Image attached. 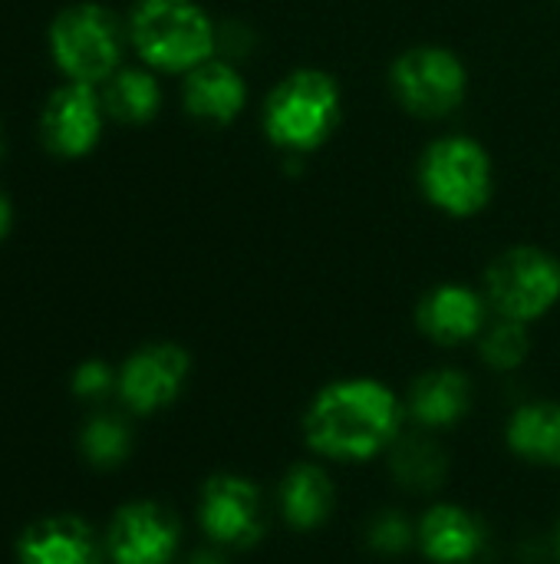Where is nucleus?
<instances>
[{
    "instance_id": "nucleus-1",
    "label": "nucleus",
    "mask_w": 560,
    "mask_h": 564,
    "mask_svg": "<svg viewBox=\"0 0 560 564\" xmlns=\"http://www.w3.org/2000/svg\"><path fill=\"white\" fill-rule=\"evenodd\" d=\"M406 426V406L393 387L373 377L333 380L314 393L300 433L317 459L370 463L386 456Z\"/></svg>"
},
{
    "instance_id": "nucleus-2",
    "label": "nucleus",
    "mask_w": 560,
    "mask_h": 564,
    "mask_svg": "<svg viewBox=\"0 0 560 564\" xmlns=\"http://www.w3.org/2000/svg\"><path fill=\"white\" fill-rule=\"evenodd\" d=\"M135 53L162 73H191L218 50V26L195 0H139L129 17Z\"/></svg>"
},
{
    "instance_id": "nucleus-3",
    "label": "nucleus",
    "mask_w": 560,
    "mask_h": 564,
    "mask_svg": "<svg viewBox=\"0 0 560 564\" xmlns=\"http://www.w3.org/2000/svg\"><path fill=\"white\" fill-rule=\"evenodd\" d=\"M343 116L340 83L323 69H297L284 76L264 106L267 139L294 155L320 149Z\"/></svg>"
},
{
    "instance_id": "nucleus-4",
    "label": "nucleus",
    "mask_w": 560,
    "mask_h": 564,
    "mask_svg": "<svg viewBox=\"0 0 560 564\" xmlns=\"http://www.w3.org/2000/svg\"><path fill=\"white\" fill-rule=\"evenodd\" d=\"M122 23L102 3H73L50 23V53L73 83H106L122 63Z\"/></svg>"
},
{
    "instance_id": "nucleus-5",
    "label": "nucleus",
    "mask_w": 560,
    "mask_h": 564,
    "mask_svg": "<svg viewBox=\"0 0 560 564\" xmlns=\"http://www.w3.org/2000/svg\"><path fill=\"white\" fill-rule=\"evenodd\" d=\"M419 185L426 198L452 218H472L492 202L495 169L485 152L469 135L436 139L419 165Z\"/></svg>"
},
{
    "instance_id": "nucleus-6",
    "label": "nucleus",
    "mask_w": 560,
    "mask_h": 564,
    "mask_svg": "<svg viewBox=\"0 0 560 564\" xmlns=\"http://www.w3.org/2000/svg\"><path fill=\"white\" fill-rule=\"evenodd\" d=\"M485 301L498 317L541 321L560 301V261L545 248H508L485 271Z\"/></svg>"
},
{
    "instance_id": "nucleus-7",
    "label": "nucleus",
    "mask_w": 560,
    "mask_h": 564,
    "mask_svg": "<svg viewBox=\"0 0 560 564\" xmlns=\"http://www.w3.org/2000/svg\"><path fill=\"white\" fill-rule=\"evenodd\" d=\"M195 519L201 535L224 552H251L271 529L264 489L241 473L208 476L198 489Z\"/></svg>"
},
{
    "instance_id": "nucleus-8",
    "label": "nucleus",
    "mask_w": 560,
    "mask_h": 564,
    "mask_svg": "<svg viewBox=\"0 0 560 564\" xmlns=\"http://www.w3.org/2000/svg\"><path fill=\"white\" fill-rule=\"evenodd\" d=\"M389 83L403 109L422 119H442L462 106L469 69L446 46H413L393 63Z\"/></svg>"
},
{
    "instance_id": "nucleus-9",
    "label": "nucleus",
    "mask_w": 560,
    "mask_h": 564,
    "mask_svg": "<svg viewBox=\"0 0 560 564\" xmlns=\"http://www.w3.org/2000/svg\"><path fill=\"white\" fill-rule=\"evenodd\" d=\"M102 542L112 564H175L182 519L155 499H132L112 512Z\"/></svg>"
},
{
    "instance_id": "nucleus-10",
    "label": "nucleus",
    "mask_w": 560,
    "mask_h": 564,
    "mask_svg": "<svg viewBox=\"0 0 560 564\" xmlns=\"http://www.w3.org/2000/svg\"><path fill=\"white\" fill-rule=\"evenodd\" d=\"M188 373H191V357L185 347L168 340L145 344L125 357L116 393L132 416H155L182 397Z\"/></svg>"
},
{
    "instance_id": "nucleus-11",
    "label": "nucleus",
    "mask_w": 560,
    "mask_h": 564,
    "mask_svg": "<svg viewBox=\"0 0 560 564\" xmlns=\"http://www.w3.org/2000/svg\"><path fill=\"white\" fill-rule=\"evenodd\" d=\"M416 549L429 564H485L492 529L462 502H432L416 522Z\"/></svg>"
},
{
    "instance_id": "nucleus-12",
    "label": "nucleus",
    "mask_w": 560,
    "mask_h": 564,
    "mask_svg": "<svg viewBox=\"0 0 560 564\" xmlns=\"http://www.w3.org/2000/svg\"><path fill=\"white\" fill-rule=\"evenodd\" d=\"M102 96L89 83H66L59 86L40 116V135L46 149L59 159H83L99 145L102 135Z\"/></svg>"
},
{
    "instance_id": "nucleus-13",
    "label": "nucleus",
    "mask_w": 560,
    "mask_h": 564,
    "mask_svg": "<svg viewBox=\"0 0 560 564\" xmlns=\"http://www.w3.org/2000/svg\"><path fill=\"white\" fill-rule=\"evenodd\" d=\"M20 564H102L106 542L79 516L56 512L30 522L17 539Z\"/></svg>"
},
{
    "instance_id": "nucleus-14",
    "label": "nucleus",
    "mask_w": 560,
    "mask_h": 564,
    "mask_svg": "<svg viewBox=\"0 0 560 564\" xmlns=\"http://www.w3.org/2000/svg\"><path fill=\"white\" fill-rule=\"evenodd\" d=\"M488 301L469 284H436L416 307V327L439 347L479 340L488 327Z\"/></svg>"
},
{
    "instance_id": "nucleus-15",
    "label": "nucleus",
    "mask_w": 560,
    "mask_h": 564,
    "mask_svg": "<svg viewBox=\"0 0 560 564\" xmlns=\"http://www.w3.org/2000/svg\"><path fill=\"white\" fill-rule=\"evenodd\" d=\"M403 406H406V420L416 430H429V433L455 430L459 423L469 420L475 406L472 377L455 367H432L409 383Z\"/></svg>"
},
{
    "instance_id": "nucleus-16",
    "label": "nucleus",
    "mask_w": 560,
    "mask_h": 564,
    "mask_svg": "<svg viewBox=\"0 0 560 564\" xmlns=\"http://www.w3.org/2000/svg\"><path fill=\"white\" fill-rule=\"evenodd\" d=\"M337 482L327 473V466L314 459L290 463L274 489L277 516L294 532H317L323 529L337 512Z\"/></svg>"
},
{
    "instance_id": "nucleus-17",
    "label": "nucleus",
    "mask_w": 560,
    "mask_h": 564,
    "mask_svg": "<svg viewBox=\"0 0 560 564\" xmlns=\"http://www.w3.org/2000/svg\"><path fill=\"white\" fill-rule=\"evenodd\" d=\"M386 469L389 479L409 492V496H436L446 489L449 476H452V456L449 449L439 443L436 433L429 430H403L396 436V443L386 449Z\"/></svg>"
},
{
    "instance_id": "nucleus-18",
    "label": "nucleus",
    "mask_w": 560,
    "mask_h": 564,
    "mask_svg": "<svg viewBox=\"0 0 560 564\" xmlns=\"http://www.w3.org/2000/svg\"><path fill=\"white\" fill-rule=\"evenodd\" d=\"M185 109L195 119L228 126L241 116L248 102V86L231 59H205L185 76Z\"/></svg>"
},
{
    "instance_id": "nucleus-19",
    "label": "nucleus",
    "mask_w": 560,
    "mask_h": 564,
    "mask_svg": "<svg viewBox=\"0 0 560 564\" xmlns=\"http://www.w3.org/2000/svg\"><path fill=\"white\" fill-rule=\"evenodd\" d=\"M505 446L528 466L560 469V400H525L505 423Z\"/></svg>"
},
{
    "instance_id": "nucleus-20",
    "label": "nucleus",
    "mask_w": 560,
    "mask_h": 564,
    "mask_svg": "<svg viewBox=\"0 0 560 564\" xmlns=\"http://www.w3.org/2000/svg\"><path fill=\"white\" fill-rule=\"evenodd\" d=\"M102 106H106V116H112L116 122L142 126L158 116L162 86L149 69H116L106 79Z\"/></svg>"
},
{
    "instance_id": "nucleus-21",
    "label": "nucleus",
    "mask_w": 560,
    "mask_h": 564,
    "mask_svg": "<svg viewBox=\"0 0 560 564\" xmlns=\"http://www.w3.org/2000/svg\"><path fill=\"white\" fill-rule=\"evenodd\" d=\"M132 430L116 413H92L79 430V456L92 469H119L132 456Z\"/></svg>"
},
{
    "instance_id": "nucleus-22",
    "label": "nucleus",
    "mask_w": 560,
    "mask_h": 564,
    "mask_svg": "<svg viewBox=\"0 0 560 564\" xmlns=\"http://www.w3.org/2000/svg\"><path fill=\"white\" fill-rule=\"evenodd\" d=\"M479 357L488 370H498V373H512V370L525 367V360L531 357L528 324L508 321V317L488 321V327L479 337Z\"/></svg>"
},
{
    "instance_id": "nucleus-23",
    "label": "nucleus",
    "mask_w": 560,
    "mask_h": 564,
    "mask_svg": "<svg viewBox=\"0 0 560 564\" xmlns=\"http://www.w3.org/2000/svg\"><path fill=\"white\" fill-rule=\"evenodd\" d=\"M363 542L376 558H403L416 549V522L396 506L380 509L366 519Z\"/></svg>"
},
{
    "instance_id": "nucleus-24",
    "label": "nucleus",
    "mask_w": 560,
    "mask_h": 564,
    "mask_svg": "<svg viewBox=\"0 0 560 564\" xmlns=\"http://www.w3.org/2000/svg\"><path fill=\"white\" fill-rule=\"evenodd\" d=\"M116 387H119V373H116L106 360H83V364L73 370V380H69V390H73L79 400H86V403L106 400Z\"/></svg>"
},
{
    "instance_id": "nucleus-25",
    "label": "nucleus",
    "mask_w": 560,
    "mask_h": 564,
    "mask_svg": "<svg viewBox=\"0 0 560 564\" xmlns=\"http://www.w3.org/2000/svg\"><path fill=\"white\" fill-rule=\"evenodd\" d=\"M558 562L554 555V535L545 539V535H525L518 542V564H548Z\"/></svg>"
},
{
    "instance_id": "nucleus-26",
    "label": "nucleus",
    "mask_w": 560,
    "mask_h": 564,
    "mask_svg": "<svg viewBox=\"0 0 560 564\" xmlns=\"http://www.w3.org/2000/svg\"><path fill=\"white\" fill-rule=\"evenodd\" d=\"M175 564H231V558H228V552L224 549H218V545H201V549H191L185 558H178Z\"/></svg>"
},
{
    "instance_id": "nucleus-27",
    "label": "nucleus",
    "mask_w": 560,
    "mask_h": 564,
    "mask_svg": "<svg viewBox=\"0 0 560 564\" xmlns=\"http://www.w3.org/2000/svg\"><path fill=\"white\" fill-rule=\"evenodd\" d=\"M10 228H13V205H10V198L0 192V241L10 235Z\"/></svg>"
},
{
    "instance_id": "nucleus-28",
    "label": "nucleus",
    "mask_w": 560,
    "mask_h": 564,
    "mask_svg": "<svg viewBox=\"0 0 560 564\" xmlns=\"http://www.w3.org/2000/svg\"><path fill=\"white\" fill-rule=\"evenodd\" d=\"M554 555H558V564H560V522H558V529H554Z\"/></svg>"
},
{
    "instance_id": "nucleus-29",
    "label": "nucleus",
    "mask_w": 560,
    "mask_h": 564,
    "mask_svg": "<svg viewBox=\"0 0 560 564\" xmlns=\"http://www.w3.org/2000/svg\"><path fill=\"white\" fill-rule=\"evenodd\" d=\"M0 159H3V129H0Z\"/></svg>"
}]
</instances>
